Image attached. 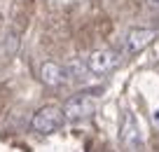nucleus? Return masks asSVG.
Segmentation results:
<instances>
[{"label": "nucleus", "instance_id": "nucleus-9", "mask_svg": "<svg viewBox=\"0 0 159 152\" xmlns=\"http://www.w3.org/2000/svg\"><path fill=\"white\" fill-rule=\"evenodd\" d=\"M152 5H154V7H157V10H159V0H152Z\"/></svg>", "mask_w": 159, "mask_h": 152}, {"label": "nucleus", "instance_id": "nucleus-7", "mask_svg": "<svg viewBox=\"0 0 159 152\" xmlns=\"http://www.w3.org/2000/svg\"><path fill=\"white\" fill-rule=\"evenodd\" d=\"M66 70H68V77L75 80V82H84V80L91 75L89 63H87V61H82V59H70L68 66H66Z\"/></svg>", "mask_w": 159, "mask_h": 152}, {"label": "nucleus", "instance_id": "nucleus-2", "mask_svg": "<svg viewBox=\"0 0 159 152\" xmlns=\"http://www.w3.org/2000/svg\"><path fill=\"white\" fill-rule=\"evenodd\" d=\"M63 119H66L63 108H59V105H45V108H40L38 113L33 115L30 127H33V131L47 136V133H54L56 129H61Z\"/></svg>", "mask_w": 159, "mask_h": 152}, {"label": "nucleus", "instance_id": "nucleus-3", "mask_svg": "<svg viewBox=\"0 0 159 152\" xmlns=\"http://www.w3.org/2000/svg\"><path fill=\"white\" fill-rule=\"evenodd\" d=\"M119 61H122L119 52H115V49H96L89 54L87 63H89L91 75H108L119 66Z\"/></svg>", "mask_w": 159, "mask_h": 152}, {"label": "nucleus", "instance_id": "nucleus-4", "mask_svg": "<svg viewBox=\"0 0 159 152\" xmlns=\"http://www.w3.org/2000/svg\"><path fill=\"white\" fill-rule=\"evenodd\" d=\"M119 140L126 150H140L143 145V133H140L138 119L134 113H124L122 117V127H119Z\"/></svg>", "mask_w": 159, "mask_h": 152}, {"label": "nucleus", "instance_id": "nucleus-5", "mask_svg": "<svg viewBox=\"0 0 159 152\" xmlns=\"http://www.w3.org/2000/svg\"><path fill=\"white\" fill-rule=\"evenodd\" d=\"M154 38H157V30L154 28H131L124 38V52L129 56H134L138 52H143Z\"/></svg>", "mask_w": 159, "mask_h": 152}, {"label": "nucleus", "instance_id": "nucleus-6", "mask_svg": "<svg viewBox=\"0 0 159 152\" xmlns=\"http://www.w3.org/2000/svg\"><path fill=\"white\" fill-rule=\"evenodd\" d=\"M40 80L47 84V87H61V84L68 82V70L66 66L61 63H54V61H45L40 66Z\"/></svg>", "mask_w": 159, "mask_h": 152}, {"label": "nucleus", "instance_id": "nucleus-1", "mask_svg": "<svg viewBox=\"0 0 159 152\" xmlns=\"http://www.w3.org/2000/svg\"><path fill=\"white\" fill-rule=\"evenodd\" d=\"M94 94H98V89H96V91H82V94L70 96L68 101H66V105H63L66 119L77 122V119H84V117H89V115H94V110H96V96Z\"/></svg>", "mask_w": 159, "mask_h": 152}, {"label": "nucleus", "instance_id": "nucleus-8", "mask_svg": "<svg viewBox=\"0 0 159 152\" xmlns=\"http://www.w3.org/2000/svg\"><path fill=\"white\" fill-rule=\"evenodd\" d=\"M152 124H154V127L159 129V108H157V110L152 113Z\"/></svg>", "mask_w": 159, "mask_h": 152}]
</instances>
